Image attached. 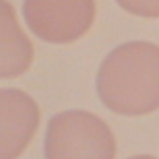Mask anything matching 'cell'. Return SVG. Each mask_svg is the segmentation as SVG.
I'll return each mask as SVG.
<instances>
[{
    "mask_svg": "<svg viewBox=\"0 0 159 159\" xmlns=\"http://www.w3.org/2000/svg\"><path fill=\"white\" fill-rule=\"evenodd\" d=\"M101 103L120 116H147L159 110V46L128 41L114 48L97 70Z\"/></svg>",
    "mask_w": 159,
    "mask_h": 159,
    "instance_id": "obj_1",
    "label": "cell"
},
{
    "mask_svg": "<svg viewBox=\"0 0 159 159\" xmlns=\"http://www.w3.org/2000/svg\"><path fill=\"white\" fill-rule=\"evenodd\" d=\"M43 155L46 159H114L116 139L99 116L66 110L48 122Z\"/></svg>",
    "mask_w": 159,
    "mask_h": 159,
    "instance_id": "obj_2",
    "label": "cell"
},
{
    "mask_svg": "<svg viewBox=\"0 0 159 159\" xmlns=\"http://www.w3.org/2000/svg\"><path fill=\"white\" fill-rule=\"evenodd\" d=\"M23 17L33 35L48 43H72L95 21V0H25Z\"/></svg>",
    "mask_w": 159,
    "mask_h": 159,
    "instance_id": "obj_3",
    "label": "cell"
},
{
    "mask_svg": "<svg viewBox=\"0 0 159 159\" xmlns=\"http://www.w3.org/2000/svg\"><path fill=\"white\" fill-rule=\"evenodd\" d=\"M39 126V107L21 89H0V159L23 155Z\"/></svg>",
    "mask_w": 159,
    "mask_h": 159,
    "instance_id": "obj_4",
    "label": "cell"
},
{
    "mask_svg": "<svg viewBox=\"0 0 159 159\" xmlns=\"http://www.w3.org/2000/svg\"><path fill=\"white\" fill-rule=\"evenodd\" d=\"M33 46L8 0H0V79L21 77L31 68Z\"/></svg>",
    "mask_w": 159,
    "mask_h": 159,
    "instance_id": "obj_5",
    "label": "cell"
},
{
    "mask_svg": "<svg viewBox=\"0 0 159 159\" xmlns=\"http://www.w3.org/2000/svg\"><path fill=\"white\" fill-rule=\"evenodd\" d=\"M120 8L130 15L147 19H159V0H116Z\"/></svg>",
    "mask_w": 159,
    "mask_h": 159,
    "instance_id": "obj_6",
    "label": "cell"
},
{
    "mask_svg": "<svg viewBox=\"0 0 159 159\" xmlns=\"http://www.w3.org/2000/svg\"><path fill=\"white\" fill-rule=\"evenodd\" d=\"M128 159H157L153 155H134V157H128Z\"/></svg>",
    "mask_w": 159,
    "mask_h": 159,
    "instance_id": "obj_7",
    "label": "cell"
}]
</instances>
